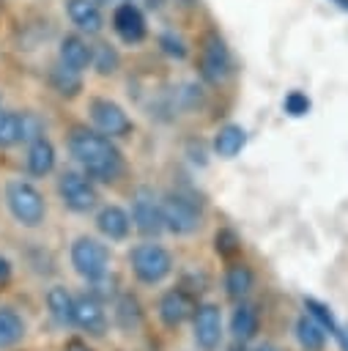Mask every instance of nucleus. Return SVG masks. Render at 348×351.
Listing matches in <instances>:
<instances>
[{
  "mask_svg": "<svg viewBox=\"0 0 348 351\" xmlns=\"http://www.w3.org/2000/svg\"><path fill=\"white\" fill-rule=\"evenodd\" d=\"M47 313L58 326H74V296L63 285H52L44 296Z\"/></svg>",
  "mask_w": 348,
  "mask_h": 351,
  "instance_id": "nucleus-22",
  "label": "nucleus"
},
{
  "mask_svg": "<svg viewBox=\"0 0 348 351\" xmlns=\"http://www.w3.org/2000/svg\"><path fill=\"white\" fill-rule=\"evenodd\" d=\"M69 151L82 167V173L93 181L112 184L126 173V159L121 148L112 143V137L101 134L99 129L74 126L69 134Z\"/></svg>",
  "mask_w": 348,
  "mask_h": 351,
  "instance_id": "nucleus-1",
  "label": "nucleus"
},
{
  "mask_svg": "<svg viewBox=\"0 0 348 351\" xmlns=\"http://www.w3.org/2000/svg\"><path fill=\"white\" fill-rule=\"evenodd\" d=\"M58 195H60L63 206L74 214H88L99 206V192H96L93 178H88L85 173H77V170H66L58 178Z\"/></svg>",
  "mask_w": 348,
  "mask_h": 351,
  "instance_id": "nucleus-6",
  "label": "nucleus"
},
{
  "mask_svg": "<svg viewBox=\"0 0 348 351\" xmlns=\"http://www.w3.org/2000/svg\"><path fill=\"white\" fill-rule=\"evenodd\" d=\"M96 230L107 239V241H126L132 233V217L126 208L107 203L96 211Z\"/></svg>",
  "mask_w": 348,
  "mask_h": 351,
  "instance_id": "nucleus-14",
  "label": "nucleus"
},
{
  "mask_svg": "<svg viewBox=\"0 0 348 351\" xmlns=\"http://www.w3.org/2000/svg\"><path fill=\"white\" fill-rule=\"evenodd\" d=\"M129 269L137 282L159 285L173 274V255L167 247H162L156 241H142L129 250Z\"/></svg>",
  "mask_w": 348,
  "mask_h": 351,
  "instance_id": "nucleus-3",
  "label": "nucleus"
},
{
  "mask_svg": "<svg viewBox=\"0 0 348 351\" xmlns=\"http://www.w3.org/2000/svg\"><path fill=\"white\" fill-rule=\"evenodd\" d=\"M195 307H197L195 293L186 291L184 285H175V288H167V291L159 296L156 315H159V321H162L167 329H178L184 321L192 318Z\"/></svg>",
  "mask_w": 348,
  "mask_h": 351,
  "instance_id": "nucleus-11",
  "label": "nucleus"
},
{
  "mask_svg": "<svg viewBox=\"0 0 348 351\" xmlns=\"http://www.w3.org/2000/svg\"><path fill=\"white\" fill-rule=\"evenodd\" d=\"M301 304H304V313H307V315H312L334 340H340L343 326H340V321L334 318V313H332V307H329L326 302H321V299H315V296H304Z\"/></svg>",
  "mask_w": 348,
  "mask_h": 351,
  "instance_id": "nucleus-26",
  "label": "nucleus"
},
{
  "mask_svg": "<svg viewBox=\"0 0 348 351\" xmlns=\"http://www.w3.org/2000/svg\"><path fill=\"white\" fill-rule=\"evenodd\" d=\"M22 115V143H33L36 137H44V121L36 112H19Z\"/></svg>",
  "mask_w": 348,
  "mask_h": 351,
  "instance_id": "nucleus-32",
  "label": "nucleus"
},
{
  "mask_svg": "<svg viewBox=\"0 0 348 351\" xmlns=\"http://www.w3.org/2000/svg\"><path fill=\"white\" fill-rule=\"evenodd\" d=\"M88 285H90V291H88V293H93V296H96L99 302H104V304H107V302H112V299L121 293V291H118V280H115L112 274H104L101 280L88 282Z\"/></svg>",
  "mask_w": 348,
  "mask_h": 351,
  "instance_id": "nucleus-31",
  "label": "nucleus"
},
{
  "mask_svg": "<svg viewBox=\"0 0 348 351\" xmlns=\"http://www.w3.org/2000/svg\"><path fill=\"white\" fill-rule=\"evenodd\" d=\"M260 332V315L255 310V304H249L247 299L244 302H236V310L230 315V335L236 343H252Z\"/></svg>",
  "mask_w": 348,
  "mask_h": 351,
  "instance_id": "nucleus-15",
  "label": "nucleus"
},
{
  "mask_svg": "<svg viewBox=\"0 0 348 351\" xmlns=\"http://www.w3.org/2000/svg\"><path fill=\"white\" fill-rule=\"evenodd\" d=\"M88 115L93 121V129H99L107 137H126L134 129V123L126 115V110L118 101L104 99V96H93L88 101Z\"/></svg>",
  "mask_w": 348,
  "mask_h": 351,
  "instance_id": "nucleus-9",
  "label": "nucleus"
},
{
  "mask_svg": "<svg viewBox=\"0 0 348 351\" xmlns=\"http://www.w3.org/2000/svg\"><path fill=\"white\" fill-rule=\"evenodd\" d=\"M159 47H162V52L164 55H170V58H186V44H184V38L181 36H175V33H162L159 36Z\"/></svg>",
  "mask_w": 348,
  "mask_h": 351,
  "instance_id": "nucleus-33",
  "label": "nucleus"
},
{
  "mask_svg": "<svg viewBox=\"0 0 348 351\" xmlns=\"http://www.w3.org/2000/svg\"><path fill=\"white\" fill-rule=\"evenodd\" d=\"M112 30L118 33V38L123 44H140L145 38V33H148L145 16H142V11L134 3L115 5V11H112Z\"/></svg>",
  "mask_w": 348,
  "mask_h": 351,
  "instance_id": "nucleus-13",
  "label": "nucleus"
},
{
  "mask_svg": "<svg viewBox=\"0 0 348 351\" xmlns=\"http://www.w3.org/2000/svg\"><path fill=\"white\" fill-rule=\"evenodd\" d=\"M142 318H145V313L134 293H118L112 299V324L121 332H134L142 324Z\"/></svg>",
  "mask_w": 348,
  "mask_h": 351,
  "instance_id": "nucleus-18",
  "label": "nucleus"
},
{
  "mask_svg": "<svg viewBox=\"0 0 348 351\" xmlns=\"http://www.w3.org/2000/svg\"><path fill=\"white\" fill-rule=\"evenodd\" d=\"M96 5H110V3H115V0H93Z\"/></svg>",
  "mask_w": 348,
  "mask_h": 351,
  "instance_id": "nucleus-38",
  "label": "nucleus"
},
{
  "mask_svg": "<svg viewBox=\"0 0 348 351\" xmlns=\"http://www.w3.org/2000/svg\"><path fill=\"white\" fill-rule=\"evenodd\" d=\"M90 66L101 77H110V74H115L121 69V55H118V49L112 44H96L90 49Z\"/></svg>",
  "mask_w": 348,
  "mask_h": 351,
  "instance_id": "nucleus-27",
  "label": "nucleus"
},
{
  "mask_svg": "<svg viewBox=\"0 0 348 351\" xmlns=\"http://www.w3.org/2000/svg\"><path fill=\"white\" fill-rule=\"evenodd\" d=\"M310 107H312V101H310V96L301 93V90H290V93H285V99H282V110H285L290 118L307 115Z\"/></svg>",
  "mask_w": 348,
  "mask_h": 351,
  "instance_id": "nucleus-30",
  "label": "nucleus"
},
{
  "mask_svg": "<svg viewBox=\"0 0 348 351\" xmlns=\"http://www.w3.org/2000/svg\"><path fill=\"white\" fill-rule=\"evenodd\" d=\"M22 143V115L0 107V148H14Z\"/></svg>",
  "mask_w": 348,
  "mask_h": 351,
  "instance_id": "nucleus-28",
  "label": "nucleus"
},
{
  "mask_svg": "<svg viewBox=\"0 0 348 351\" xmlns=\"http://www.w3.org/2000/svg\"><path fill=\"white\" fill-rule=\"evenodd\" d=\"M5 206L22 228H38L47 219V200L30 181L14 178L5 184Z\"/></svg>",
  "mask_w": 348,
  "mask_h": 351,
  "instance_id": "nucleus-4",
  "label": "nucleus"
},
{
  "mask_svg": "<svg viewBox=\"0 0 348 351\" xmlns=\"http://www.w3.org/2000/svg\"><path fill=\"white\" fill-rule=\"evenodd\" d=\"M214 252L222 258V261H233L238 252H241V236L233 230V228H219L214 233Z\"/></svg>",
  "mask_w": 348,
  "mask_h": 351,
  "instance_id": "nucleus-29",
  "label": "nucleus"
},
{
  "mask_svg": "<svg viewBox=\"0 0 348 351\" xmlns=\"http://www.w3.org/2000/svg\"><path fill=\"white\" fill-rule=\"evenodd\" d=\"M252 351H279L274 343H263V346H258V348H252Z\"/></svg>",
  "mask_w": 348,
  "mask_h": 351,
  "instance_id": "nucleus-37",
  "label": "nucleus"
},
{
  "mask_svg": "<svg viewBox=\"0 0 348 351\" xmlns=\"http://www.w3.org/2000/svg\"><path fill=\"white\" fill-rule=\"evenodd\" d=\"M55 162H58V151L52 145V140L44 134V137H36L33 143H27V156H25V165H27V173L30 176H49L55 170Z\"/></svg>",
  "mask_w": 348,
  "mask_h": 351,
  "instance_id": "nucleus-16",
  "label": "nucleus"
},
{
  "mask_svg": "<svg viewBox=\"0 0 348 351\" xmlns=\"http://www.w3.org/2000/svg\"><path fill=\"white\" fill-rule=\"evenodd\" d=\"M0 104H3V99H0Z\"/></svg>",
  "mask_w": 348,
  "mask_h": 351,
  "instance_id": "nucleus-41",
  "label": "nucleus"
},
{
  "mask_svg": "<svg viewBox=\"0 0 348 351\" xmlns=\"http://www.w3.org/2000/svg\"><path fill=\"white\" fill-rule=\"evenodd\" d=\"M337 343H340V348H343V351H348V326H343V335H340V340H337Z\"/></svg>",
  "mask_w": 348,
  "mask_h": 351,
  "instance_id": "nucleus-36",
  "label": "nucleus"
},
{
  "mask_svg": "<svg viewBox=\"0 0 348 351\" xmlns=\"http://www.w3.org/2000/svg\"><path fill=\"white\" fill-rule=\"evenodd\" d=\"M25 335H27V324L22 313L8 304H0V351L16 348L25 340Z\"/></svg>",
  "mask_w": 348,
  "mask_h": 351,
  "instance_id": "nucleus-21",
  "label": "nucleus"
},
{
  "mask_svg": "<svg viewBox=\"0 0 348 351\" xmlns=\"http://www.w3.org/2000/svg\"><path fill=\"white\" fill-rule=\"evenodd\" d=\"M293 335H296V343L304 348V351H323L326 348V340H329V332L307 313H301L296 318V326H293Z\"/></svg>",
  "mask_w": 348,
  "mask_h": 351,
  "instance_id": "nucleus-23",
  "label": "nucleus"
},
{
  "mask_svg": "<svg viewBox=\"0 0 348 351\" xmlns=\"http://www.w3.org/2000/svg\"><path fill=\"white\" fill-rule=\"evenodd\" d=\"M222 285H225V293L230 302H244L252 288H255V271L241 263V261H233L227 269H225V277H222Z\"/></svg>",
  "mask_w": 348,
  "mask_h": 351,
  "instance_id": "nucleus-17",
  "label": "nucleus"
},
{
  "mask_svg": "<svg viewBox=\"0 0 348 351\" xmlns=\"http://www.w3.org/2000/svg\"><path fill=\"white\" fill-rule=\"evenodd\" d=\"M11 277H14V266L5 255H0V288H5L11 282Z\"/></svg>",
  "mask_w": 348,
  "mask_h": 351,
  "instance_id": "nucleus-34",
  "label": "nucleus"
},
{
  "mask_svg": "<svg viewBox=\"0 0 348 351\" xmlns=\"http://www.w3.org/2000/svg\"><path fill=\"white\" fill-rule=\"evenodd\" d=\"M90 49H93V47H90L82 36L69 33V36L60 38L58 58H60L63 66H69V69H74V71H85V69L90 66Z\"/></svg>",
  "mask_w": 348,
  "mask_h": 351,
  "instance_id": "nucleus-20",
  "label": "nucleus"
},
{
  "mask_svg": "<svg viewBox=\"0 0 348 351\" xmlns=\"http://www.w3.org/2000/svg\"><path fill=\"white\" fill-rule=\"evenodd\" d=\"M230 52L225 47V41L216 36V33H208L203 38V47H200V60H197V69H200V77L208 82V85H219L225 82V77L230 74Z\"/></svg>",
  "mask_w": 348,
  "mask_h": 351,
  "instance_id": "nucleus-10",
  "label": "nucleus"
},
{
  "mask_svg": "<svg viewBox=\"0 0 348 351\" xmlns=\"http://www.w3.org/2000/svg\"><path fill=\"white\" fill-rule=\"evenodd\" d=\"M247 145V129L238 123H225L219 126V132L214 134V154L222 159H233L241 154V148Z\"/></svg>",
  "mask_w": 348,
  "mask_h": 351,
  "instance_id": "nucleus-24",
  "label": "nucleus"
},
{
  "mask_svg": "<svg viewBox=\"0 0 348 351\" xmlns=\"http://www.w3.org/2000/svg\"><path fill=\"white\" fill-rule=\"evenodd\" d=\"M63 351H93L82 337H69L66 340V346H63Z\"/></svg>",
  "mask_w": 348,
  "mask_h": 351,
  "instance_id": "nucleus-35",
  "label": "nucleus"
},
{
  "mask_svg": "<svg viewBox=\"0 0 348 351\" xmlns=\"http://www.w3.org/2000/svg\"><path fill=\"white\" fill-rule=\"evenodd\" d=\"M132 228L145 236V239H156L164 233V217H162V197L153 195V189L140 186L134 192L132 200Z\"/></svg>",
  "mask_w": 348,
  "mask_h": 351,
  "instance_id": "nucleus-7",
  "label": "nucleus"
},
{
  "mask_svg": "<svg viewBox=\"0 0 348 351\" xmlns=\"http://www.w3.org/2000/svg\"><path fill=\"white\" fill-rule=\"evenodd\" d=\"M74 326H79L90 337H104L110 332V315L104 310V302H99L93 293L77 296L74 299Z\"/></svg>",
  "mask_w": 348,
  "mask_h": 351,
  "instance_id": "nucleus-12",
  "label": "nucleus"
},
{
  "mask_svg": "<svg viewBox=\"0 0 348 351\" xmlns=\"http://www.w3.org/2000/svg\"><path fill=\"white\" fill-rule=\"evenodd\" d=\"M69 261H71V269L85 280V282H96L101 280L104 274H110V261H112V252L110 247L96 239V236H77L69 247Z\"/></svg>",
  "mask_w": 348,
  "mask_h": 351,
  "instance_id": "nucleus-5",
  "label": "nucleus"
},
{
  "mask_svg": "<svg viewBox=\"0 0 348 351\" xmlns=\"http://www.w3.org/2000/svg\"><path fill=\"white\" fill-rule=\"evenodd\" d=\"M164 230L173 236H189L203 225V200L192 189H173L162 195Z\"/></svg>",
  "mask_w": 348,
  "mask_h": 351,
  "instance_id": "nucleus-2",
  "label": "nucleus"
},
{
  "mask_svg": "<svg viewBox=\"0 0 348 351\" xmlns=\"http://www.w3.org/2000/svg\"><path fill=\"white\" fill-rule=\"evenodd\" d=\"M334 3H337L340 8H345V11H348V0H334Z\"/></svg>",
  "mask_w": 348,
  "mask_h": 351,
  "instance_id": "nucleus-39",
  "label": "nucleus"
},
{
  "mask_svg": "<svg viewBox=\"0 0 348 351\" xmlns=\"http://www.w3.org/2000/svg\"><path fill=\"white\" fill-rule=\"evenodd\" d=\"M49 82H52V88L58 90V96L74 99V96L82 90V71H74V69L58 63V66L49 71Z\"/></svg>",
  "mask_w": 348,
  "mask_h": 351,
  "instance_id": "nucleus-25",
  "label": "nucleus"
},
{
  "mask_svg": "<svg viewBox=\"0 0 348 351\" xmlns=\"http://www.w3.org/2000/svg\"><path fill=\"white\" fill-rule=\"evenodd\" d=\"M225 335L222 310L214 302H197L192 313V340L200 351H216Z\"/></svg>",
  "mask_w": 348,
  "mask_h": 351,
  "instance_id": "nucleus-8",
  "label": "nucleus"
},
{
  "mask_svg": "<svg viewBox=\"0 0 348 351\" xmlns=\"http://www.w3.org/2000/svg\"><path fill=\"white\" fill-rule=\"evenodd\" d=\"M66 11H69V19L77 25L79 33L96 36V33L104 27L101 5H96L93 0H69V3H66Z\"/></svg>",
  "mask_w": 348,
  "mask_h": 351,
  "instance_id": "nucleus-19",
  "label": "nucleus"
},
{
  "mask_svg": "<svg viewBox=\"0 0 348 351\" xmlns=\"http://www.w3.org/2000/svg\"><path fill=\"white\" fill-rule=\"evenodd\" d=\"M230 351H244V343H236V346H233Z\"/></svg>",
  "mask_w": 348,
  "mask_h": 351,
  "instance_id": "nucleus-40",
  "label": "nucleus"
}]
</instances>
